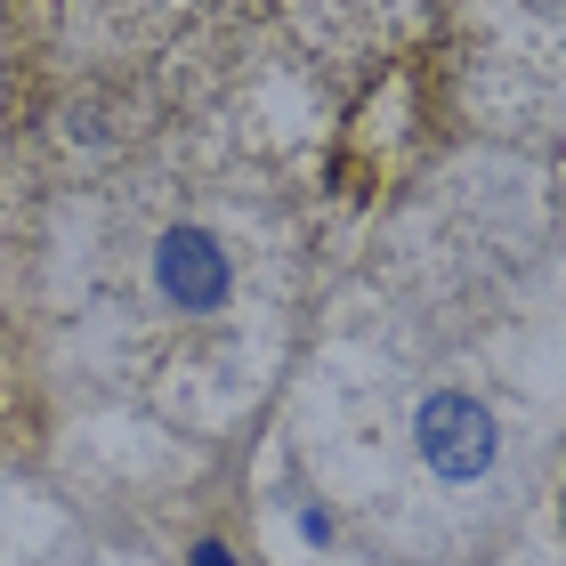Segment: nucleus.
Segmentation results:
<instances>
[{
    "label": "nucleus",
    "mask_w": 566,
    "mask_h": 566,
    "mask_svg": "<svg viewBox=\"0 0 566 566\" xmlns=\"http://www.w3.org/2000/svg\"><path fill=\"white\" fill-rule=\"evenodd\" d=\"M413 446H421V461L446 485H470V478H485L494 470V453H502V429H494V413H485L478 397H461V389H437L421 413H413Z\"/></svg>",
    "instance_id": "1"
},
{
    "label": "nucleus",
    "mask_w": 566,
    "mask_h": 566,
    "mask_svg": "<svg viewBox=\"0 0 566 566\" xmlns=\"http://www.w3.org/2000/svg\"><path fill=\"white\" fill-rule=\"evenodd\" d=\"M154 283H163L170 307H187V316H211V307L235 292V268H227L219 235H202V227H170V235L154 243Z\"/></svg>",
    "instance_id": "2"
},
{
    "label": "nucleus",
    "mask_w": 566,
    "mask_h": 566,
    "mask_svg": "<svg viewBox=\"0 0 566 566\" xmlns=\"http://www.w3.org/2000/svg\"><path fill=\"white\" fill-rule=\"evenodd\" d=\"M195 566H235V551L227 543H195Z\"/></svg>",
    "instance_id": "3"
}]
</instances>
